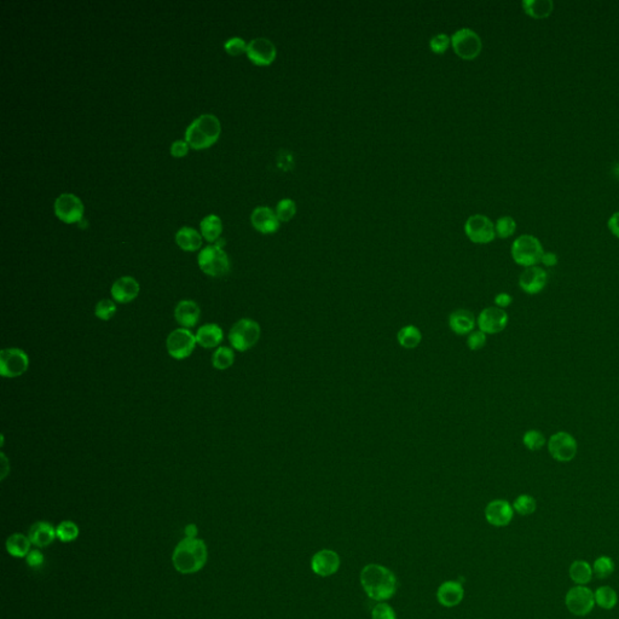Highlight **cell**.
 <instances>
[{
	"label": "cell",
	"mask_w": 619,
	"mask_h": 619,
	"mask_svg": "<svg viewBox=\"0 0 619 619\" xmlns=\"http://www.w3.org/2000/svg\"><path fill=\"white\" fill-rule=\"evenodd\" d=\"M195 337L198 345L203 349H213L221 344V341L224 339V333L218 324L208 323L198 328Z\"/></svg>",
	"instance_id": "obj_25"
},
{
	"label": "cell",
	"mask_w": 619,
	"mask_h": 619,
	"mask_svg": "<svg viewBox=\"0 0 619 619\" xmlns=\"http://www.w3.org/2000/svg\"><path fill=\"white\" fill-rule=\"evenodd\" d=\"M450 45H451V36L445 33H438L432 36L430 41V48L437 54H445Z\"/></svg>",
	"instance_id": "obj_41"
},
{
	"label": "cell",
	"mask_w": 619,
	"mask_h": 619,
	"mask_svg": "<svg viewBox=\"0 0 619 619\" xmlns=\"http://www.w3.org/2000/svg\"><path fill=\"white\" fill-rule=\"evenodd\" d=\"M235 362V354L233 349L226 346H220L219 349L212 356V364L218 370H226Z\"/></svg>",
	"instance_id": "obj_33"
},
{
	"label": "cell",
	"mask_w": 619,
	"mask_h": 619,
	"mask_svg": "<svg viewBox=\"0 0 619 619\" xmlns=\"http://www.w3.org/2000/svg\"><path fill=\"white\" fill-rule=\"evenodd\" d=\"M224 49L231 56H240L247 51V44L242 38L235 36L225 43Z\"/></svg>",
	"instance_id": "obj_42"
},
{
	"label": "cell",
	"mask_w": 619,
	"mask_h": 619,
	"mask_svg": "<svg viewBox=\"0 0 619 619\" xmlns=\"http://www.w3.org/2000/svg\"><path fill=\"white\" fill-rule=\"evenodd\" d=\"M207 558L208 552L206 543L202 539L185 537L175 547L172 555V562L180 574H196L206 565Z\"/></svg>",
	"instance_id": "obj_2"
},
{
	"label": "cell",
	"mask_w": 619,
	"mask_h": 619,
	"mask_svg": "<svg viewBox=\"0 0 619 619\" xmlns=\"http://www.w3.org/2000/svg\"><path fill=\"white\" fill-rule=\"evenodd\" d=\"M488 335L481 330H473L467 337V346L472 351H479L486 345Z\"/></svg>",
	"instance_id": "obj_43"
},
{
	"label": "cell",
	"mask_w": 619,
	"mask_h": 619,
	"mask_svg": "<svg viewBox=\"0 0 619 619\" xmlns=\"http://www.w3.org/2000/svg\"><path fill=\"white\" fill-rule=\"evenodd\" d=\"M474 314L468 310H456L449 316V327L456 335H469L476 327Z\"/></svg>",
	"instance_id": "obj_22"
},
{
	"label": "cell",
	"mask_w": 619,
	"mask_h": 619,
	"mask_svg": "<svg viewBox=\"0 0 619 619\" xmlns=\"http://www.w3.org/2000/svg\"><path fill=\"white\" fill-rule=\"evenodd\" d=\"M198 526L195 525V524H190V525L185 527L187 539H198Z\"/></svg>",
	"instance_id": "obj_50"
},
{
	"label": "cell",
	"mask_w": 619,
	"mask_h": 619,
	"mask_svg": "<svg viewBox=\"0 0 619 619\" xmlns=\"http://www.w3.org/2000/svg\"><path fill=\"white\" fill-rule=\"evenodd\" d=\"M494 303L497 307L504 310L508 306H511L513 298L508 293H498L497 296H495Z\"/></svg>",
	"instance_id": "obj_47"
},
{
	"label": "cell",
	"mask_w": 619,
	"mask_h": 619,
	"mask_svg": "<svg viewBox=\"0 0 619 619\" xmlns=\"http://www.w3.org/2000/svg\"><path fill=\"white\" fill-rule=\"evenodd\" d=\"M31 542L28 536L22 534H14L6 539V551L10 555L15 558L27 557L31 552Z\"/></svg>",
	"instance_id": "obj_27"
},
{
	"label": "cell",
	"mask_w": 619,
	"mask_h": 619,
	"mask_svg": "<svg viewBox=\"0 0 619 619\" xmlns=\"http://www.w3.org/2000/svg\"><path fill=\"white\" fill-rule=\"evenodd\" d=\"M56 534L62 542H72L79 536V527L74 521L64 520L56 527Z\"/></svg>",
	"instance_id": "obj_36"
},
{
	"label": "cell",
	"mask_w": 619,
	"mask_h": 619,
	"mask_svg": "<svg viewBox=\"0 0 619 619\" xmlns=\"http://www.w3.org/2000/svg\"><path fill=\"white\" fill-rule=\"evenodd\" d=\"M615 571V562L609 557L597 558L592 565V572L597 578H607Z\"/></svg>",
	"instance_id": "obj_38"
},
{
	"label": "cell",
	"mask_w": 619,
	"mask_h": 619,
	"mask_svg": "<svg viewBox=\"0 0 619 619\" xmlns=\"http://www.w3.org/2000/svg\"><path fill=\"white\" fill-rule=\"evenodd\" d=\"M523 444L525 445L526 449H529L530 451H539L547 444V439L539 430H529L523 435Z\"/></svg>",
	"instance_id": "obj_34"
},
{
	"label": "cell",
	"mask_w": 619,
	"mask_h": 619,
	"mask_svg": "<svg viewBox=\"0 0 619 619\" xmlns=\"http://www.w3.org/2000/svg\"><path fill=\"white\" fill-rule=\"evenodd\" d=\"M514 516L513 506L504 500H494L485 508V518L491 525L502 527L511 523Z\"/></svg>",
	"instance_id": "obj_18"
},
{
	"label": "cell",
	"mask_w": 619,
	"mask_h": 619,
	"mask_svg": "<svg viewBox=\"0 0 619 619\" xmlns=\"http://www.w3.org/2000/svg\"><path fill=\"white\" fill-rule=\"evenodd\" d=\"M340 567V558L330 549H323L316 553L311 560V569L321 577H328L335 574Z\"/></svg>",
	"instance_id": "obj_19"
},
{
	"label": "cell",
	"mask_w": 619,
	"mask_h": 619,
	"mask_svg": "<svg viewBox=\"0 0 619 619\" xmlns=\"http://www.w3.org/2000/svg\"><path fill=\"white\" fill-rule=\"evenodd\" d=\"M117 304L115 301L110 299H102L97 303V305L94 307V314L96 317L102 321H109L114 317V314H117Z\"/></svg>",
	"instance_id": "obj_40"
},
{
	"label": "cell",
	"mask_w": 619,
	"mask_h": 619,
	"mask_svg": "<svg viewBox=\"0 0 619 619\" xmlns=\"http://www.w3.org/2000/svg\"><path fill=\"white\" fill-rule=\"evenodd\" d=\"M251 221L254 229L265 235L276 233L281 224L276 212L265 206L256 207L252 213Z\"/></svg>",
	"instance_id": "obj_20"
},
{
	"label": "cell",
	"mask_w": 619,
	"mask_h": 619,
	"mask_svg": "<svg viewBox=\"0 0 619 619\" xmlns=\"http://www.w3.org/2000/svg\"><path fill=\"white\" fill-rule=\"evenodd\" d=\"M276 214L279 221L287 223L292 220L296 214V203L292 198H282L276 206Z\"/></svg>",
	"instance_id": "obj_37"
},
{
	"label": "cell",
	"mask_w": 619,
	"mask_h": 619,
	"mask_svg": "<svg viewBox=\"0 0 619 619\" xmlns=\"http://www.w3.org/2000/svg\"><path fill=\"white\" fill-rule=\"evenodd\" d=\"M607 225H609L611 233H613L616 238H619V212H616L611 216Z\"/></svg>",
	"instance_id": "obj_49"
},
{
	"label": "cell",
	"mask_w": 619,
	"mask_h": 619,
	"mask_svg": "<svg viewBox=\"0 0 619 619\" xmlns=\"http://www.w3.org/2000/svg\"><path fill=\"white\" fill-rule=\"evenodd\" d=\"M201 317V309L194 300H182L175 309V319L180 328L195 327Z\"/></svg>",
	"instance_id": "obj_21"
},
{
	"label": "cell",
	"mask_w": 619,
	"mask_h": 619,
	"mask_svg": "<svg viewBox=\"0 0 619 619\" xmlns=\"http://www.w3.org/2000/svg\"><path fill=\"white\" fill-rule=\"evenodd\" d=\"M509 317L503 309L497 306H490L480 312L476 324L479 330L485 333L486 335H495L498 333L503 332L507 328Z\"/></svg>",
	"instance_id": "obj_13"
},
{
	"label": "cell",
	"mask_w": 619,
	"mask_h": 619,
	"mask_svg": "<svg viewBox=\"0 0 619 619\" xmlns=\"http://www.w3.org/2000/svg\"><path fill=\"white\" fill-rule=\"evenodd\" d=\"M175 242L183 251H198L202 246V235L193 228L185 226L175 233Z\"/></svg>",
	"instance_id": "obj_26"
},
{
	"label": "cell",
	"mask_w": 619,
	"mask_h": 619,
	"mask_svg": "<svg viewBox=\"0 0 619 619\" xmlns=\"http://www.w3.org/2000/svg\"><path fill=\"white\" fill-rule=\"evenodd\" d=\"M548 283V274L546 270L539 266L526 268L519 277V287L529 296H536L542 292Z\"/></svg>",
	"instance_id": "obj_16"
},
{
	"label": "cell",
	"mask_w": 619,
	"mask_h": 619,
	"mask_svg": "<svg viewBox=\"0 0 619 619\" xmlns=\"http://www.w3.org/2000/svg\"><path fill=\"white\" fill-rule=\"evenodd\" d=\"M261 328L259 323L251 319H242L233 324L230 329L229 341L233 350L246 352L251 350L261 340Z\"/></svg>",
	"instance_id": "obj_4"
},
{
	"label": "cell",
	"mask_w": 619,
	"mask_h": 619,
	"mask_svg": "<svg viewBox=\"0 0 619 619\" xmlns=\"http://www.w3.org/2000/svg\"><path fill=\"white\" fill-rule=\"evenodd\" d=\"M397 340L404 349H415L418 347L422 341L421 330L418 327H415L413 324H409L402 328L400 332L397 333Z\"/></svg>",
	"instance_id": "obj_29"
},
{
	"label": "cell",
	"mask_w": 619,
	"mask_h": 619,
	"mask_svg": "<svg viewBox=\"0 0 619 619\" xmlns=\"http://www.w3.org/2000/svg\"><path fill=\"white\" fill-rule=\"evenodd\" d=\"M511 258L516 264L531 268L541 263L543 246L537 238L532 235H521L511 245Z\"/></svg>",
	"instance_id": "obj_5"
},
{
	"label": "cell",
	"mask_w": 619,
	"mask_h": 619,
	"mask_svg": "<svg viewBox=\"0 0 619 619\" xmlns=\"http://www.w3.org/2000/svg\"><path fill=\"white\" fill-rule=\"evenodd\" d=\"M523 9L531 17L546 18L552 14L554 4L552 0H525Z\"/></svg>",
	"instance_id": "obj_28"
},
{
	"label": "cell",
	"mask_w": 619,
	"mask_h": 619,
	"mask_svg": "<svg viewBox=\"0 0 619 619\" xmlns=\"http://www.w3.org/2000/svg\"><path fill=\"white\" fill-rule=\"evenodd\" d=\"M29 368V357L24 351L16 347L4 349L0 352V374L8 379L21 377Z\"/></svg>",
	"instance_id": "obj_10"
},
{
	"label": "cell",
	"mask_w": 619,
	"mask_h": 619,
	"mask_svg": "<svg viewBox=\"0 0 619 619\" xmlns=\"http://www.w3.org/2000/svg\"><path fill=\"white\" fill-rule=\"evenodd\" d=\"M54 213L67 224L79 223L84 217V203L73 194H62L54 201Z\"/></svg>",
	"instance_id": "obj_12"
},
{
	"label": "cell",
	"mask_w": 619,
	"mask_h": 619,
	"mask_svg": "<svg viewBox=\"0 0 619 619\" xmlns=\"http://www.w3.org/2000/svg\"><path fill=\"white\" fill-rule=\"evenodd\" d=\"M198 261L200 269L203 271V274L208 276L223 277L229 274V256L223 248L218 247L216 245L203 248L198 254Z\"/></svg>",
	"instance_id": "obj_6"
},
{
	"label": "cell",
	"mask_w": 619,
	"mask_h": 619,
	"mask_svg": "<svg viewBox=\"0 0 619 619\" xmlns=\"http://www.w3.org/2000/svg\"><path fill=\"white\" fill-rule=\"evenodd\" d=\"M361 583L364 592L377 602L388 600L397 592V578L385 566L369 564L361 572Z\"/></svg>",
	"instance_id": "obj_1"
},
{
	"label": "cell",
	"mask_w": 619,
	"mask_h": 619,
	"mask_svg": "<svg viewBox=\"0 0 619 619\" xmlns=\"http://www.w3.org/2000/svg\"><path fill=\"white\" fill-rule=\"evenodd\" d=\"M220 132L221 126L218 117L212 114H203L189 125L185 131V140L191 148L201 150L216 143Z\"/></svg>",
	"instance_id": "obj_3"
},
{
	"label": "cell",
	"mask_w": 619,
	"mask_h": 619,
	"mask_svg": "<svg viewBox=\"0 0 619 619\" xmlns=\"http://www.w3.org/2000/svg\"><path fill=\"white\" fill-rule=\"evenodd\" d=\"M451 46L460 59L473 61L481 52L483 41L471 28H460L451 36Z\"/></svg>",
	"instance_id": "obj_7"
},
{
	"label": "cell",
	"mask_w": 619,
	"mask_h": 619,
	"mask_svg": "<svg viewBox=\"0 0 619 619\" xmlns=\"http://www.w3.org/2000/svg\"><path fill=\"white\" fill-rule=\"evenodd\" d=\"M372 619H397L395 612L388 604H377L372 612Z\"/></svg>",
	"instance_id": "obj_44"
},
{
	"label": "cell",
	"mask_w": 619,
	"mask_h": 619,
	"mask_svg": "<svg viewBox=\"0 0 619 619\" xmlns=\"http://www.w3.org/2000/svg\"><path fill=\"white\" fill-rule=\"evenodd\" d=\"M537 508V502L531 495H520L513 503V509L520 516H531Z\"/></svg>",
	"instance_id": "obj_35"
},
{
	"label": "cell",
	"mask_w": 619,
	"mask_h": 619,
	"mask_svg": "<svg viewBox=\"0 0 619 619\" xmlns=\"http://www.w3.org/2000/svg\"><path fill=\"white\" fill-rule=\"evenodd\" d=\"M140 292V283L137 279L131 276H124L112 283V300L117 304H129L135 300Z\"/></svg>",
	"instance_id": "obj_17"
},
{
	"label": "cell",
	"mask_w": 619,
	"mask_h": 619,
	"mask_svg": "<svg viewBox=\"0 0 619 619\" xmlns=\"http://www.w3.org/2000/svg\"><path fill=\"white\" fill-rule=\"evenodd\" d=\"M558 256L555 253H552V252H544L543 253L542 259H541V263H542L544 266H547V268H553V266H555L558 264Z\"/></svg>",
	"instance_id": "obj_48"
},
{
	"label": "cell",
	"mask_w": 619,
	"mask_h": 619,
	"mask_svg": "<svg viewBox=\"0 0 619 619\" xmlns=\"http://www.w3.org/2000/svg\"><path fill=\"white\" fill-rule=\"evenodd\" d=\"M223 231V223L219 217L216 214H210L205 217L201 221L202 236L206 238L208 242H216L219 238L220 233Z\"/></svg>",
	"instance_id": "obj_30"
},
{
	"label": "cell",
	"mask_w": 619,
	"mask_h": 619,
	"mask_svg": "<svg viewBox=\"0 0 619 619\" xmlns=\"http://www.w3.org/2000/svg\"><path fill=\"white\" fill-rule=\"evenodd\" d=\"M465 590L460 582L448 581L440 585L437 592V599L445 607H453L463 602Z\"/></svg>",
	"instance_id": "obj_24"
},
{
	"label": "cell",
	"mask_w": 619,
	"mask_h": 619,
	"mask_svg": "<svg viewBox=\"0 0 619 619\" xmlns=\"http://www.w3.org/2000/svg\"><path fill=\"white\" fill-rule=\"evenodd\" d=\"M26 560H27L28 566H31L33 569H36V567H41L44 564V555H43V553L41 551L34 549V551H31V552L28 553Z\"/></svg>",
	"instance_id": "obj_46"
},
{
	"label": "cell",
	"mask_w": 619,
	"mask_h": 619,
	"mask_svg": "<svg viewBox=\"0 0 619 619\" xmlns=\"http://www.w3.org/2000/svg\"><path fill=\"white\" fill-rule=\"evenodd\" d=\"M196 345H198L196 337L194 335V333L190 329H187V328L175 329L167 337V352L172 358L178 359V361L190 357Z\"/></svg>",
	"instance_id": "obj_9"
},
{
	"label": "cell",
	"mask_w": 619,
	"mask_h": 619,
	"mask_svg": "<svg viewBox=\"0 0 619 619\" xmlns=\"http://www.w3.org/2000/svg\"><path fill=\"white\" fill-rule=\"evenodd\" d=\"M592 567L584 560H576L570 566V577L577 585L589 583L592 578Z\"/></svg>",
	"instance_id": "obj_31"
},
{
	"label": "cell",
	"mask_w": 619,
	"mask_h": 619,
	"mask_svg": "<svg viewBox=\"0 0 619 619\" xmlns=\"http://www.w3.org/2000/svg\"><path fill=\"white\" fill-rule=\"evenodd\" d=\"M248 59L256 66H270L277 56V49L274 43L268 38H256L247 44Z\"/></svg>",
	"instance_id": "obj_15"
},
{
	"label": "cell",
	"mask_w": 619,
	"mask_h": 619,
	"mask_svg": "<svg viewBox=\"0 0 619 619\" xmlns=\"http://www.w3.org/2000/svg\"><path fill=\"white\" fill-rule=\"evenodd\" d=\"M465 233L467 238L476 245L493 242L496 238L493 220L484 214H473L469 217L465 224Z\"/></svg>",
	"instance_id": "obj_11"
},
{
	"label": "cell",
	"mask_w": 619,
	"mask_h": 619,
	"mask_svg": "<svg viewBox=\"0 0 619 619\" xmlns=\"http://www.w3.org/2000/svg\"><path fill=\"white\" fill-rule=\"evenodd\" d=\"M565 604L567 610L574 616L588 615L595 605L594 592L584 585H577L566 594Z\"/></svg>",
	"instance_id": "obj_14"
},
{
	"label": "cell",
	"mask_w": 619,
	"mask_h": 619,
	"mask_svg": "<svg viewBox=\"0 0 619 619\" xmlns=\"http://www.w3.org/2000/svg\"><path fill=\"white\" fill-rule=\"evenodd\" d=\"M516 220L513 219V218L509 216L501 217V218L496 221V224H495L496 236H498L500 238H511V235L516 233Z\"/></svg>",
	"instance_id": "obj_39"
},
{
	"label": "cell",
	"mask_w": 619,
	"mask_h": 619,
	"mask_svg": "<svg viewBox=\"0 0 619 619\" xmlns=\"http://www.w3.org/2000/svg\"><path fill=\"white\" fill-rule=\"evenodd\" d=\"M548 451L555 461L571 463L578 451V443L569 432L559 431L548 439Z\"/></svg>",
	"instance_id": "obj_8"
},
{
	"label": "cell",
	"mask_w": 619,
	"mask_h": 619,
	"mask_svg": "<svg viewBox=\"0 0 619 619\" xmlns=\"http://www.w3.org/2000/svg\"><path fill=\"white\" fill-rule=\"evenodd\" d=\"M189 145L187 140H175V143L170 145V155L173 157H183L188 154Z\"/></svg>",
	"instance_id": "obj_45"
},
{
	"label": "cell",
	"mask_w": 619,
	"mask_h": 619,
	"mask_svg": "<svg viewBox=\"0 0 619 619\" xmlns=\"http://www.w3.org/2000/svg\"><path fill=\"white\" fill-rule=\"evenodd\" d=\"M28 537L31 539V544L36 547L45 548L54 542L57 534L52 524L48 521H36L28 531Z\"/></svg>",
	"instance_id": "obj_23"
},
{
	"label": "cell",
	"mask_w": 619,
	"mask_h": 619,
	"mask_svg": "<svg viewBox=\"0 0 619 619\" xmlns=\"http://www.w3.org/2000/svg\"><path fill=\"white\" fill-rule=\"evenodd\" d=\"M594 597H595V604L604 610H612L618 602L617 592L609 585L597 588V592H594Z\"/></svg>",
	"instance_id": "obj_32"
}]
</instances>
